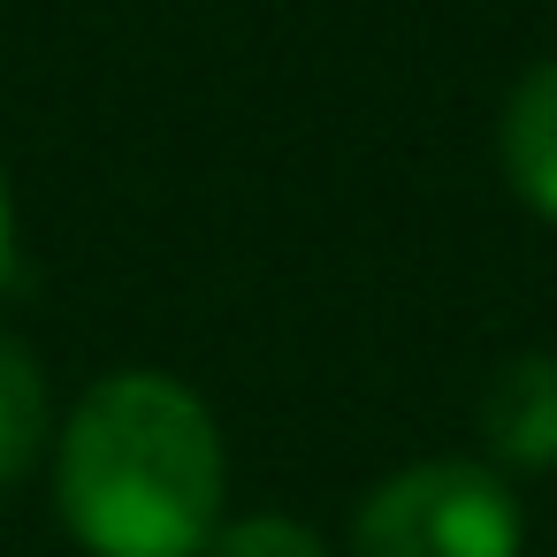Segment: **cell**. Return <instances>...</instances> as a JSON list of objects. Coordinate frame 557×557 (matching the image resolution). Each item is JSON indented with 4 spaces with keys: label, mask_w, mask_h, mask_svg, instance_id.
Instances as JSON below:
<instances>
[{
    "label": "cell",
    "mask_w": 557,
    "mask_h": 557,
    "mask_svg": "<svg viewBox=\"0 0 557 557\" xmlns=\"http://www.w3.org/2000/svg\"><path fill=\"white\" fill-rule=\"evenodd\" d=\"M222 488L214 412L153 367L92 382L54 443V504L92 557H199L222 527Z\"/></svg>",
    "instance_id": "1"
},
{
    "label": "cell",
    "mask_w": 557,
    "mask_h": 557,
    "mask_svg": "<svg viewBox=\"0 0 557 557\" xmlns=\"http://www.w3.org/2000/svg\"><path fill=\"white\" fill-rule=\"evenodd\" d=\"M519 496L481 458H420L367 488L351 557H519Z\"/></svg>",
    "instance_id": "2"
},
{
    "label": "cell",
    "mask_w": 557,
    "mask_h": 557,
    "mask_svg": "<svg viewBox=\"0 0 557 557\" xmlns=\"http://www.w3.org/2000/svg\"><path fill=\"white\" fill-rule=\"evenodd\" d=\"M481 443L496 466L549 473L557 466V351H519L481 389Z\"/></svg>",
    "instance_id": "3"
},
{
    "label": "cell",
    "mask_w": 557,
    "mask_h": 557,
    "mask_svg": "<svg viewBox=\"0 0 557 557\" xmlns=\"http://www.w3.org/2000/svg\"><path fill=\"white\" fill-rule=\"evenodd\" d=\"M496 153H504V176L511 191L557 222V62H534L511 100H504V123H496Z\"/></svg>",
    "instance_id": "4"
},
{
    "label": "cell",
    "mask_w": 557,
    "mask_h": 557,
    "mask_svg": "<svg viewBox=\"0 0 557 557\" xmlns=\"http://www.w3.org/2000/svg\"><path fill=\"white\" fill-rule=\"evenodd\" d=\"M47 450V374L32 344L0 336V488H16Z\"/></svg>",
    "instance_id": "5"
},
{
    "label": "cell",
    "mask_w": 557,
    "mask_h": 557,
    "mask_svg": "<svg viewBox=\"0 0 557 557\" xmlns=\"http://www.w3.org/2000/svg\"><path fill=\"white\" fill-rule=\"evenodd\" d=\"M199 557H329V542L290 511H245V519H222Z\"/></svg>",
    "instance_id": "6"
},
{
    "label": "cell",
    "mask_w": 557,
    "mask_h": 557,
    "mask_svg": "<svg viewBox=\"0 0 557 557\" xmlns=\"http://www.w3.org/2000/svg\"><path fill=\"white\" fill-rule=\"evenodd\" d=\"M16 275V199H9V176H0V290Z\"/></svg>",
    "instance_id": "7"
}]
</instances>
